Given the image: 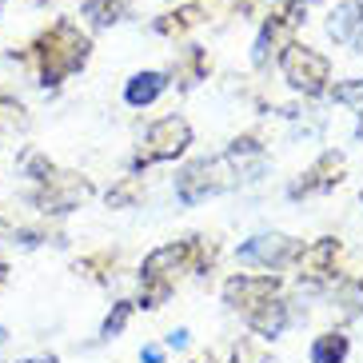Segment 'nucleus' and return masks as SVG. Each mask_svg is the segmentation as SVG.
<instances>
[{"label":"nucleus","mask_w":363,"mask_h":363,"mask_svg":"<svg viewBox=\"0 0 363 363\" xmlns=\"http://www.w3.org/2000/svg\"><path fill=\"white\" fill-rule=\"evenodd\" d=\"M299 256V240L291 235H276V232H264V235H252L247 244H240V264H259V267H279L288 259Z\"/></svg>","instance_id":"423d86ee"},{"label":"nucleus","mask_w":363,"mask_h":363,"mask_svg":"<svg viewBox=\"0 0 363 363\" xmlns=\"http://www.w3.org/2000/svg\"><path fill=\"white\" fill-rule=\"evenodd\" d=\"M92 196V188H88V180H80V176H48V192H44V208L48 212H72L80 200H88Z\"/></svg>","instance_id":"1a4fd4ad"},{"label":"nucleus","mask_w":363,"mask_h":363,"mask_svg":"<svg viewBox=\"0 0 363 363\" xmlns=\"http://www.w3.org/2000/svg\"><path fill=\"white\" fill-rule=\"evenodd\" d=\"M359 136H363V124H359Z\"/></svg>","instance_id":"c85d7f7f"},{"label":"nucleus","mask_w":363,"mask_h":363,"mask_svg":"<svg viewBox=\"0 0 363 363\" xmlns=\"http://www.w3.org/2000/svg\"><path fill=\"white\" fill-rule=\"evenodd\" d=\"M335 256H340V244L335 240H320V244H311V247H299V276L328 279L335 272Z\"/></svg>","instance_id":"9b49d317"},{"label":"nucleus","mask_w":363,"mask_h":363,"mask_svg":"<svg viewBox=\"0 0 363 363\" xmlns=\"http://www.w3.org/2000/svg\"><path fill=\"white\" fill-rule=\"evenodd\" d=\"M21 363H56L52 355H40V359H21Z\"/></svg>","instance_id":"a878e982"},{"label":"nucleus","mask_w":363,"mask_h":363,"mask_svg":"<svg viewBox=\"0 0 363 363\" xmlns=\"http://www.w3.org/2000/svg\"><path fill=\"white\" fill-rule=\"evenodd\" d=\"M343 156H335V152H328V156H320V160L308 168V176L291 188V200H299V196H311V192H328V188H335V184L343 180Z\"/></svg>","instance_id":"6e6552de"},{"label":"nucleus","mask_w":363,"mask_h":363,"mask_svg":"<svg viewBox=\"0 0 363 363\" xmlns=\"http://www.w3.org/2000/svg\"><path fill=\"white\" fill-rule=\"evenodd\" d=\"M331 96L340 100V104L363 108V80H343V84H335V92H331Z\"/></svg>","instance_id":"f3484780"},{"label":"nucleus","mask_w":363,"mask_h":363,"mask_svg":"<svg viewBox=\"0 0 363 363\" xmlns=\"http://www.w3.org/2000/svg\"><path fill=\"white\" fill-rule=\"evenodd\" d=\"M343 359H347V335L343 331L320 335L311 343V363H343Z\"/></svg>","instance_id":"4468645a"},{"label":"nucleus","mask_w":363,"mask_h":363,"mask_svg":"<svg viewBox=\"0 0 363 363\" xmlns=\"http://www.w3.org/2000/svg\"><path fill=\"white\" fill-rule=\"evenodd\" d=\"M272 296H276V279L272 276H235V279L224 284V299L235 311H244V315L252 308H259L264 299H272Z\"/></svg>","instance_id":"0eeeda50"},{"label":"nucleus","mask_w":363,"mask_h":363,"mask_svg":"<svg viewBox=\"0 0 363 363\" xmlns=\"http://www.w3.org/2000/svg\"><path fill=\"white\" fill-rule=\"evenodd\" d=\"M80 12H84L88 21L96 24V28H108V24L120 21L124 4H120V0H84V4H80Z\"/></svg>","instance_id":"2eb2a0df"},{"label":"nucleus","mask_w":363,"mask_h":363,"mask_svg":"<svg viewBox=\"0 0 363 363\" xmlns=\"http://www.w3.org/2000/svg\"><path fill=\"white\" fill-rule=\"evenodd\" d=\"M136 196H140V184H136V180H128L124 188H116V192L108 196V203H132Z\"/></svg>","instance_id":"4be33fe9"},{"label":"nucleus","mask_w":363,"mask_h":363,"mask_svg":"<svg viewBox=\"0 0 363 363\" xmlns=\"http://www.w3.org/2000/svg\"><path fill=\"white\" fill-rule=\"evenodd\" d=\"M200 264H203V247L196 244V240L156 247V252L144 259V303H148V308H160L172 291V279L180 276V272L200 267Z\"/></svg>","instance_id":"f03ea898"},{"label":"nucleus","mask_w":363,"mask_h":363,"mask_svg":"<svg viewBox=\"0 0 363 363\" xmlns=\"http://www.w3.org/2000/svg\"><path fill=\"white\" fill-rule=\"evenodd\" d=\"M140 359H144V363H160L164 352H160V347H144V355H140Z\"/></svg>","instance_id":"393cba45"},{"label":"nucleus","mask_w":363,"mask_h":363,"mask_svg":"<svg viewBox=\"0 0 363 363\" xmlns=\"http://www.w3.org/2000/svg\"><path fill=\"white\" fill-rule=\"evenodd\" d=\"M128 315H132V303H116V311L104 320V328H100V335L104 340H112V335H120L124 331V323H128Z\"/></svg>","instance_id":"a211bd4d"},{"label":"nucleus","mask_w":363,"mask_h":363,"mask_svg":"<svg viewBox=\"0 0 363 363\" xmlns=\"http://www.w3.org/2000/svg\"><path fill=\"white\" fill-rule=\"evenodd\" d=\"M164 88H168V76L164 72H136L128 80V88H124V100H128L132 108H144L160 96Z\"/></svg>","instance_id":"ddd939ff"},{"label":"nucleus","mask_w":363,"mask_h":363,"mask_svg":"<svg viewBox=\"0 0 363 363\" xmlns=\"http://www.w3.org/2000/svg\"><path fill=\"white\" fill-rule=\"evenodd\" d=\"M328 36L340 44H359L363 40V0H343L340 9L331 12L328 21Z\"/></svg>","instance_id":"9d476101"},{"label":"nucleus","mask_w":363,"mask_h":363,"mask_svg":"<svg viewBox=\"0 0 363 363\" xmlns=\"http://www.w3.org/2000/svg\"><path fill=\"white\" fill-rule=\"evenodd\" d=\"M247 323L259 331V335H279V331L288 328V303L284 299H264L259 308H252L247 311Z\"/></svg>","instance_id":"f8f14e48"},{"label":"nucleus","mask_w":363,"mask_h":363,"mask_svg":"<svg viewBox=\"0 0 363 363\" xmlns=\"http://www.w3.org/2000/svg\"><path fill=\"white\" fill-rule=\"evenodd\" d=\"M4 4H9V0H0V9H4Z\"/></svg>","instance_id":"cd10ccee"},{"label":"nucleus","mask_w":363,"mask_h":363,"mask_svg":"<svg viewBox=\"0 0 363 363\" xmlns=\"http://www.w3.org/2000/svg\"><path fill=\"white\" fill-rule=\"evenodd\" d=\"M172 16H176V21H164L160 28H164V33H184L188 24L200 21V9H180V12H172Z\"/></svg>","instance_id":"aec40b11"},{"label":"nucleus","mask_w":363,"mask_h":363,"mask_svg":"<svg viewBox=\"0 0 363 363\" xmlns=\"http://www.w3.org/2000/svg\"><path fill=\"white\" fill-rule=\"evenodd\" d=\"M188 144H192V128H188L184 116L156 120V124L148 128V136H144V148H140V156H136V168L156 164V160H176Z\"/></svg>","instance_id":"39448f33"},{"label":"nucleus","mask_w":363,"mask_h":363,"mask_svg":"<svg viewBox=\"0 0 363 363\" xmlns=\"http://www.w3.org/2000/svg\"><path fill=\"white\" fill-rule=\"evenodd\" d=\"M196 363H212V359H196Z\"/></svg>","instance_id":"bb28decb"},{"label":"nucleus","mask_w":363,"mask_h":363,"mask_svg":"<svg viewBox=\"0 0 363 363\" xmlns=\"http://www.w3.org/2000/svg\"><path fill=\"white\" fill-rule=\"evenodd\" d=\"M168 347H188V328H176V331H168Z\"/></svg>","instance_id":"b1692460"},{"label":"nucleus","mask_w":363,"mask_h":363,"mask_svg":"<svg viewBox=\"0 0 363 363\" xmlns=\"http://www.w3.org/2000/svg\"><path fill=\"white\" fill-rule=\"evenodd\" d=\"M88 52H92L88 36H80L68 21H60L56 28H48V33L36 40V56H40L44 84H60L65 76L80 72L84 60H88Z\"/></svg>","instance_id":"f257e3e1"},{"label":"nucleus","mask_w":363,"mask_h":363,"mask_svg":"<svg viewBox=\"0 0 363 363\" xmlns=\"http://www.w3.org/2000/svg\"><path fill=\"white\" fill-rule=\"evenodd\" d=\"M28 172H33V180H48V160H44V156H33V160H28Z\"/></svg>","instance_id":"5701e85b"},{"label":"nucleus","mask_w":363,"mask_h":363,"mask_svg":"<svg viewBox=\"0 0 363 363\" xmlns=\"http://www.w3.org/2000/svg\"><path fill=\"white\" fill-rule=\"evenodd\" d=\"M284 36H288V24H284V21H267L264 33H259V40H256V52H252V60H256V65H264L267 52H272V44H279Z\"/></svg>","instance_id":"dca6fc26"},{"label":"nucleus","mask_w":363,"mask_h":363,"mask_svg":"<svg viewBox=\"0 0 363 363\" xmlns=\"http://www.w3.org/2000/svg\"><path fill=\"white\" fill-rule=\"evenodd\" d=\"M24 108L16 104V100H0V124H9V128H16V124H24V116H21Z\"/></svg>","instance_id":"412c9836"},{"label":"nucleus","mask_w":363,"mask_h":363,"mask_svg":"<svg viewBox=\"0 0 363 363\" xmlns=\"http://www.w3.org/2000/svg\"><path fill=\"white\" fill-rule=\"evenodd\" d=\"M279 68H284V80H288L296 92H303V96H320L331 80L328 56H320L315 48H308V44H288Z\"/></svg>","instance_id":"20e7f679"},{"label":"nucleus","mask_w":363,"mask_h":363,"mask_svg":"<svg viewBox=\"0 0 363 363\" xmlns=\"http://www.w3.org/2000/svg\"><path fill=\"white\" fill-rule=\"evenodd\" d=\"M232 355H235V363H272V359H267V352H259L252 340H240Z\"/></svg>","instance_id":"6ab92c4d"},{"label":"nucleus","mask_w":363,"mask_h":363,"mask_svg":"<svg viewBox=\"0 0 363 363\" xmlns=\"http://www.w3.org/2000/svg\"><path fill=\"white\" fill-rule=\"evenodd\" d=\"M240 184V168H235V156H220V160H196L176 176V196L180 203H200L216 192H228Z\"/></svg>","instance_id":"7ed1b4c3"}]
</instances>
